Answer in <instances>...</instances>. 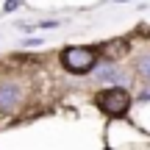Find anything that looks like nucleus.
Here are the masks:
<instances>
[{"label":"nucleus","instance_id":"nucleus-1","mask_svg":"<svg viewBox=\"0 0 150 150\" xmlns=\"http://www.w3.org/2000/svg\"><path fill=\"white\" fill-rule=\"evenodd\" d=\"M61 64L67 67L70 72H89L92 67L97 64V50L95 47H67L64 53H61Z\"/></svg>","mask_w":150,"mask_h":150},{"label":"nucleus","instance_id":"nucleus-2","mask_svg":"<svg viewBox=\"0 0 150 150\" xmlns=\"http://www.w3.org/2000/svg\"><path fill=\"white\" fill-rule=\"evenodd\" d=\"M95 100H97V106H100V111L111 114V117H120V114H125L131 108V97H128V92H125L122 86H114V89L100 92Z\"/></svg>","mask_w":150,"mask_h":150},{"label":"nucleus","instance_id":"nucleus-3","mask_svg":"<svg viewBox=\"0 0 150 150\" xmlns=\"http://www.w3.org/2000/svg\"><path fill=\"white\" fill-rule=\"evenodd\" d=\"M20 86H14V83H3L0 86V108L3 111H14L17 106H20Z\"/></svg>","mask_w":150,"mask_h":150},{"label":"nucleus","instance_id":"nucleus-4","mask_svg":"<svg viewBox=\"0 0 150 150\" xmlns=\"http://www.w3.org/2000/svg\"><path fill=\"white\" fill-rule=\"evenodd\" d=\"M97 78H100V81H108V83H128V75L120 70L117 64H111V61L97 67Z\"/></svg>","mask_w":150,"mask_h":150},{"label":"nucleus","instance_id":"nucleus-5","mask_svg":"<svg viewBox=\"0 0 150 150\" xmlns=\"http://www.w3.org/2000/svg\"><path fill=\"white\" fill-rule=\"evenodd\" d=\"M100 53L106 56L108 61H114V59H120L122 53H128V42H122V39H111V42H106L100 47Z\"/></svg>","mask_w":150,"mask_h":150},{"label":"nucleus","instance_id":"nucleus-6","mask_svg":"<svg viewBox=\"0 0 150 150\" xmlns=\"http://www.w3.org/2000/svg\"><path fill=\"white\" fill-rule=\"evenodd\" d=\"M136 70H139V75H142L145 81H150V56H145V59H139Z\"/></svg>","mask_w":150,"mask_h":150},{"label":"nucleus","instance_id":"nucleus-7","mask_svg":"<svg viewBox=\"0 0 150 150\" xmlns=\"http://www.w3.org/2000/svg\"><path fill=\"white\" fill-rule=\"evenodd\" d=\"M14 8H20V0H6V6H3L6 14H8V11H14Z\"/></svg>","mask_w":150,"mask_h":150},{"label":"nucleus","instance_id":"nucleus-8","mask_svg":"<svg viewBox=\"0 0 150 150\" xmlns=\"http://www.w3.org/2000/svg\"><path fill=\"white\" fill-rule=\"evenodd\" d=\"M114 3H128V0H114Z\"/></svg>","mask_w":150,"mask_h":150}]
</instances>
